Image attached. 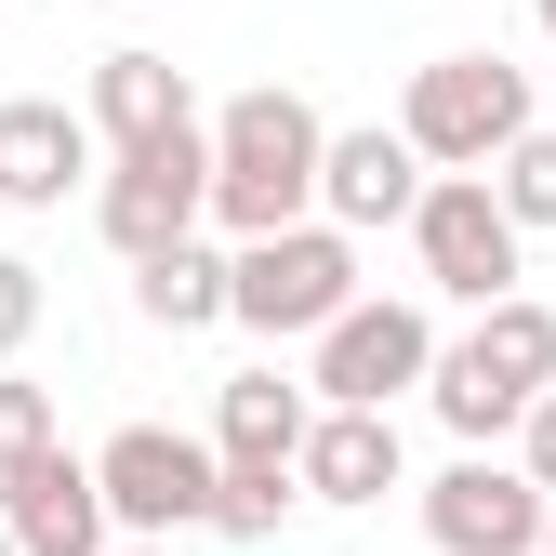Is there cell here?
Returning <instances> with one entry per match:
<instances>
[{
  "mask_svg": "<svg viewBox=\"0 0 556 556\" xmlns=\"http://www.w3.org/2000/svg\"><path fill=\"white\" fill-rule=\"evenodd\" d=\"M93 226H106V252H119V265H160V252H186L199 226H213V119H199V132H173V147H132V160H106V186H93Z\"/></svg>",
  "mask_w": 556,
  "mask_h": 556,
  "instance_id": "277c9868",
  "label": "cell"
},
{
  "mask_svg": "<svg viewBox=\"0 0 556 556\" xmlns=\"http://www.w3.org/2000/svg\"><path fill=\"white\" fill-rule=\"evenodd\" d=\"M119 556H173V543H119Z\"/></svg>",
  "mask_w": 556,
  "mask_h": 556,
  "instance_id": "603a6c76",
  "label": "cell"
},
{
  "mask_svg": "<svg viewBox=\"0 0 556 556\" xmlns=\"http://www.w3.org/2000/svg\"><path fill=\"white\" fill-rule=\"evenodd\" d=\"M543 556H556V517H543Z\"/></svg>",
  "mask_w": 556,
  "mask_h": 556,
  "instance_id": "d4e9b609",
  "label": "cell"
},
{
  "mask_svg": "<svg viewBox=\"0 0 556 556\" xmlns=\"http://www.w3.org/2000/svg\"><path fill=\"white\" fill-rule=\"evenodd\" d=\"M93 477H106V517H119L132 543H173V530H213L226 451H199V438H173V425H119V438L93 451Z\"/></svg>",
  "mask_w": 556,
  "mask_h": 556,
  "instance_id": "ba28073f",
  "label": "cell"
},
{
  "mask_svg": "<svg viewBox=\"0 0 556 556\" xmlns=\"http://www.w3.org/2000/svg\"><path fill=\"white\" fill-rule=\"evenodd\" d=\"M40 451H53V384L0 371V477H14V464H40Z\"/></svg>",
  "mask_w": 556,
  "mask_h": 556,
  "instance_id": "d6986e66",
  "label": "cell"
},
{
  "mask_svg": "<svg viewBox=\"0 0 556 556\" xmlns=\"http://www.w3.org/2000/svg\"><path fill=\"white\" fill-rule=\"evenodd\" d=\"M530 14H543V40H556V0H530Z\"/></svg>",
  "mask_w": 556,
  "mask_h": 556,
  "instance_id": "7402d4cb",
  "label": "cell"
},
{
  "mask_svg": "<svg viewBox=\"0 0 556 556\" xmlns=\"http://www.w3.org/2000/svg\"><path fill=\"white\" fill-rule=\"evenodd\" d=\"M410 265H425V292H451V305H517V265H530V239H517V213L491 199V173H438L425 186V213H410Z\"/></svg>",
  "mask_w": 556,
  "mask_h": 556,
  "instance_id": "5b68a950",
  "label": "cell"
},
{
  "mask_svg": "<svg viewBox=\"0 0 556 556\" xmlns=\"http://www.w3.org/2000/svg\"><path fill=\"white\" fill-rule=\"evenodd\" d=\"M132 305H147V331H213V318H239V252L186 239L160 265H132Z\"/></svg>",
  "mask_w": 556,
  "mask_h": 556,
  "instance_id": "2e32d148",
  "label": "cell"
},
{
  "mask_svg": "<svg viewBox=\"0 0 556 556\" xmlns=\"http://www.w3.org/2000/svg\"><path fill=\"white\" fill-rule=\"evenodd\" d=\"M40 305H53V292H40V265H27V252H0V371L27 358V331H40Z\"/></svg>",
  "mask_w": 556,
  "mask_h": 556,
  "instance_id": "ffe728a7",
  "label": "cell"
},
{
  "mask_svg": "<svg viewBox=\"0 0 556 556\" xmlns=\"http://www.w3.org/2000/svg\"><path fill=\"white\" fill-rule=\"evenodd\" d=\"M0 530H14L27 556H119V517H106V477L80 464V451H40V464H14L0 477Z\"/></svg>",
  "mask_w": 556,
  "mask_h": 556,
  "instance_id": "8fae6325",
  "label": "cell"
},
{
  "mask_svg": "<svg viewBox=\"0 0 556 556\" xmlns=\"http://www.w3.org/2000/svg\"><path fill=\"white\" fill-rule=\"evenodd\" d=\"M305 504V464H226V491H213V530L226 543H278Z\"/></svg>",
  "mask_w": 556,
  "mask_h": 556,
  "instance_id": "e0dca14e",
  "label": "cell"
},
{
  "mask_svg": "<svg viewBox=\"0 0 556 556\" xmlns=\"http://www.w3.org/2000/svg\"><path fill=\"white\" fill-rule=\"evenodd\" d=\"M0 556H27V543H14V530H0Z\"/></svg>",
  "mask_w": 556,
  "mask_h": 556,
  "instance_id": "cb8c5ba5",
  "label": "cell"
},
{
  "mask_svg": "<svg viewBox=\"0 0 556 556\" xmlns=\"http://www.w3.org/2000/svg\"><path fill=\"white\" fill-rule=\"evenodd\" d=\"M491 199L517 213V239H543V226H556V119H543V132H517V147H504Z\"/></svg>",
  "mask_w": 556,
  "mask_h": 556,
  "instance_id": "ac0fdd59",
  "label": "cell"
},
{
  "mask_svg": "<svg viewBox=\"0 0 556 556\" xmlns=\"http://www.w3.org/2000/svg\"><path fill=\"white\" fill-rule=\"evenodd\" d=\"M556 384V305L543 292H517V305H491V318H477L464 344H451V358H438V425L464 438V451H491V438H517L530 425V397Z\"/></svg>",
  "mask_w": 556,
  "mask_h": 556,
  "instance_id": "7a4b0ae2",
  "label": "cell"
},
{
  "mask_svg": "<svg viewBox=\"0 0 556 556\" xmlns=\"http://www.w3.org/2000/svg\"><path fill=\"white\" fill-rule=\"evenodd\" d=\"M517 464H530V477H543V504H556V384H543V397H530V425H517Z\"/></svg>",
  "mask_w": 556,
  "mask_h": 556,
  "instance_id": "44dd1931",
  "label": "cell"
},
{
  "mask_svg": "<svg viewBox=\"0 0 556 556\" xmlns=\"http://www.w3.org/2000/svg\"><path fill=\"white\" fill-rule=\"evenodd\" d=\"M66 186H106V132H93V106L14 93V106H0V213H66Z\"/></svg>",
  "mask_w": 556,
  "mask_h": 556,
  "instance_id": "30bf717a",
  "label": "cell"
},
{
  "mask_svg": "<svg viewBox=\"0 0 556 556\" xmlns=\"http://www.w3.org/2000/svg\"><path fill=\"white\" fill-rule=\"evenodd\" d=\"M93 132H106V160L199 132V93H186V66H173V53H147V40H119V53L93 66Z\"/></svg>",
  "mask_w": 556,
  "mask_h": 556,
  "instance_id": "4fadbf2b",
  "label": "cell"
},
{
  "mask_svg": "<svg viewBox=\"0 0 556 556\" xmlns=\"http://www.w3.org/2000/svg\"><path fill=\"white\" fill-rule=\"evenodd\" d=\"M438 358H451L438 318L371 292V305H344V318L305 344V397H318V410H397L410 384H438Z\"/></svg>",
  "mask_w": 556,
  "mask_h": 556,
  "instance_id": "8992f818",
  "label": "cell"
},
{
  "mask_svg": "<svg viewBox=\"0 0 556 556\" xmlns=\"http://www.w3.org/2000/svg\"><path fill=\"white\" fill-rule=\"evenodd\" d=\"M543 477L530 464H504V451H464L438 491H425V543L438 556H543Z\"/></svg>",
  "mask_w": 556,
  "mask_h": 556,
  "instance_id": "9c48e42d",
  "label": "cell"
},
{
  "mask_svg": "<svg viewBox=\"0 0 556 556\" xmlns=\"http://www.w3.org/2000/svg\"><path fill=\"white\" fill-rule=\"evenodd\" d=\"M397 491V410H318V438H305V504H384Z\"/></svg>",
  "mask_w": 556,
  "mask_h": 556,
  "instance_id": "5bb4252c",
  "label": "cell"
},
{
  "mask_svg": "<svg viewBox=\"0 0 556 556\" xmlns=\"http://www.w3.org/2000/svg\"><path fill=\"white\" fill-rule=\"evenodd\" d=\"M305 438H318V397L278 384V371H239V384L213 397V451H226V464H305Z\"/></svg>",
  "mask_w": 556,
  "mask_h": 556,
  "instance_id": "9a60e30c",
  "label": "cell"
},
{
  "mask_svg": "<svg viewBox=\"0 0 556 556\" xmlns=\"http://www.w3.org/2000/svg\"><path fill=\"white\" fill-rule=\"evenodd\" d=\"M397 132L425 147V173H504V147L543 132V119H530V80L504 53H438V66H410Z\"/></svg>",
  "mask_w": 556,
  "mask_h": 556,
  "instance_id": "3957f363",
  "label": "cell"
},
{
  "mask_svg": "<svg viewBox=\"0 0 556 556\" xmlns=\"http://www.w3.org/2000/svg\"><path fill=\"white\" fill-rule=\"evenodd\" d=\"M425 147H410L397 119H358V132H331V173H318V226H344V239H371V226H410L425 213Z\"/></svg>",
  "mask_w": 556,
  "mask_h": 556,
  "instance_id": "7c38bea8",
  "label": "cell"
},
{
  "mask_svg": "<svg viewBox=\"0 0 556 556\" xmlns=\"http://www.w3.org/2000/svg\"><path fill=\"white\" fill-rule=\"evenodd\" d=\"M344 305H371V292H358V239H344V226H292V239H252V252H239V331L318 344Z\"/></svg>",
  "mask_w": 556,
  "mask_h": 556,
  "instance_id": "52a82bcc",
  "label": "cell"
},
{
  "mask_svg": "<svg viewBox=\"0 0 556 556\" xmlns=\"http://www.w3.org/2000/svg\"><path fill=\"white\" fill-rule=\"evenodd\" d=\"M318 173H331V119L305 106V93H239V106H213V226L252 252V239H292V226H318Z\"/></svg>",
  "mask_w": 556,
  "mask_h": 556,
  "instance_id": "6da1fadb",
  "label": "cell"
}]
</instances>
